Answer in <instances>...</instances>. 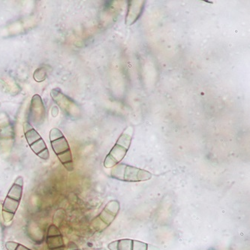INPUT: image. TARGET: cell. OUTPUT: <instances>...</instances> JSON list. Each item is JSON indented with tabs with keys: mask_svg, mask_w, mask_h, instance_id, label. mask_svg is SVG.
<instances>
[{
	"mask_svg": "<svg viewBox=\"0 0 250 250\" xmlns=\"http://www.w3.org/2000/svg\"><path fill=\"white\" fill-rule=\"evenodd\" d=\"M47 76V71L44 67L37 68L33 73V78L38 83L44 82Z\"/></svg>",
	"mask_w": 250,
	"mask_h": 250,
	"instance_id": "7c38bea8",
	"label": "cell"
},
{
	"mask_svg": "<svg viewBox=\"0 0 250 250\" xmlns=\"http://www.w3.org/2000/svg\"><path fill=\"white\" fill-rule=\"evenodd\" d=\"M53 101L62 109L64 112L69 116L74 117L79 112V107L73 99L64 94L61 89L54 88L51 91Z\"/></svg>",
	"mask_w": 250,
	"mask_h": 250,
	"instance_id": "52a82bcc",
	"label": "cell"
},
{
	"mask_svg": "<svg viewBox=\"0 0 250 250\" xmlns=\"http://www.w3.org/2000/svg\"><path fill=\"white\" fill-rule=\"evenodd\" d=\"M23 132L26 142L33 153L43 160H48L50 153L45 142L36 128L28 121L23 124Z\"/></svg>",
	"mask_w": 250,
	"mask_h": 250,
	"instance_id": "5b68a950",
	"label": "cell"
},
{
	"mask_svg": "<svg viewBox=\"0 0 250 250\" xmlns=\"http://www.w3.org/2000/svg\"><path fill=\"white\" fill-rule=\"evenodd\" d=\"M119 209H120V204L118 202L111 201L104 207V209L96 218V220H97V222H103V223L105 225V227H107L108 225L112 223L114 218L117 216V213H118Z\"/></svg>",
	"mask_w": 250,
	"mask_h": 250,
	"instance_id": "8fae6325",
	"label": "cell"
},
{
	"mask_svg": "<svg viewBox=\"0 0 250 250\" xmlns=\"http://www.w3.org/2000/svg\"><path fill=\"white\" fill-rule=\"evenodd\" d=\"M128 9H127L125 21V25L131 26L139 19L140 17L143 13L145 1L133 0V1H128Z\"/></svg>",
	"mask_w": 250,
	"mask_h": 250,
	"instance_id": "9c48e42d",
	"label": "cell"
},
{
	"mask_svg": "<svg viewBox=\"0 0 250 250\" xmlns=\"http://www.w3.org/2000/svg\"><path fill=\"white\" fill-rule=\"evenodd\" d=\"M68 250H78V248H77L76 246L75 245V244L73 243H71L68 245Z\"/></svg>",
	"mask_w": 250,
	"mask_h": 250,
	"instance_id": "5bb4252c",
	"label": "cell"
},
{
	"mask_svg": "<svg viewBox=\"0 0 250 250\" xmlns=\"http://www.w3.org/2000/svg\"><path fill=\"white\" fill-rule=\"evenodd\" d=\"M45 116V107L42 99L39 95H34L29 106V124L33 126H40L44 124Z\"/></svg>",
	"mask_w": 250,
	"mask_h": 250,
	"instance_id": "8992f818",
	"label": "cell"
},
{
	"mask_svg": "<svg viewBox=\"0 0 250 250\" xmlns=\"http://www.w3.org/2000/svg\"><path fill=\"white\" fill-rule=\"evenodd\" d=\"M5 247H6L7 250H31L22 244L12 242V241L7 242L5 244Z\"/></svg>",
	"mask_w": 250,
	"mask_h": 250,
	"instance_id": "4fadbf2b",
	"label": "cell"
},
{
	"mask_svg": "<svg viewBox=\"0 0 250 250\" xmlns=\"http://www.w3.org/2000/svg\"><path fill=\"white\" fill-rule=\"evenodd\" d=\"M133 135L134 127L132 125L125 128L111 152L104 159V166L106 168L114 167L122 161L129 149Z\"/></svg>",
	"mask_w": 250,
	"mask_h": 250,
	"instance_id": "3957f363",
	"label": "cell"
},
{
	"mask_svg": "<svg viewBox=\"0 0 250 250\" xmlns=\"http://www.w3.org/2000/svg\"><path fill=\"white\" fill-rule=\"evenodd\" d=\"M23 177H17L5 197L2 208V216L5 223H9L15 217L23 195Z\"/></svg>",
	"mask_w": 250,
	"mask_h": 250,
	"instance_id": "7a4b0ae2",
	"label": "cell"
},
{
	"mask_svg": "<svg viewBox=\"0 0 250 250\" xmlns=\"http://www.w3.org/2000/svg\"><path fill=\"white\" fill-rule=\"evenodd\" d=\"M1 106H2V104H1V103H0V107H1Z\"/></svg>",
	"mask_w": 250,
	"mask_h": 250,
	"instance_id": "9a60e30c",
	"label": "cell"
},
{
	"mask_svg": "<svg viewBox=\"0 0 250 250\" xmlns=\"http://www.w3.org/2000/svg\"><path fill=\"white\" fill-rule=\"evenodd\" d=\"M111 177L124 182H144L150 180L152 174L144 169L119 163L113 167Z\"/></svg>",
	"mask_w": 250,
	"mask_h": 250,
	"instance_id": "277c9868",
	"label": "cell"
},
{
	"mask_svg": "<svg viewBox=\"0 0 250 250\" xmlns=\"http://www.w3.org/2000/svg\"><path fill=\"white\" fill-rule=\"evenodd\" d=\"M47 244L49 250H65L62 234L57 226H50L47 231Z\"/></svg>",
	"mask_w": 250,
	"mask_h": 250,
	"instance_id": "30bf717a",
	"label": "cell"
},
{
	"mask_svg": "<svg viewBox=\"0 0 250 250\" xmlns=\"http://www.w3.org/2000/svg\"><path fill=\"white\" fill-rule=\"evenodd\" d=\"M51 147L59 160L67 171H74L73 157L69 145L63 133L57 128H53L50 132Z\"/></svg>",
	"mask_w": 250,
	"mask_h": 250,
	"instance_id": "6da1fadb",
	"label": "cell"
},
{
	"mask_svg": "<svg viewBox=\"0 0 250 250\" xmlns=\"http://www.w3.org/2000/svg\"><path fill=\"white\" fill-rule=\"evenodd\" d=\"M110 250H160L159 247L132 239L113 241L107 246Z\"/></svg>",
	"mask_w": 250,
	"mask_h": 250,
	"instance_id": "ba28073f",
	"label": "cell"
}]
</instances>
